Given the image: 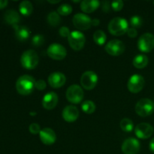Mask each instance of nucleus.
<instances>
[{"mask_svg":"<svg viewBox=\"0 0 154 154\" xmlns=\"http://www.w3.org/2000/svg\"><path fill=\"white\" fill-rule=\"evenodd\" d=\"M47 53L54 60H62L67 55V51L65 47L57 43L51 44L47 50Z\"/></svg>","mask_w":154,"mask_h":154,"instance_id":"1a4fd4ad","label":"nucleus"},{"mask_svg":"<svg viewBox=\"0 0 154 154\" xmlns=\"http://www.w3.org/2000/svg\"><path fill=\"white\" fill-rule=\"evenodd\" d=\"M100 4L98 0H84L81 2V8L85 13H92L100 6Z\"/></svg>","mask_w":154,"mask_h":154,"instance_id":"aec40b11","label":"nucleus"},{"mask_svg":"<svg viewBox=\"0 0 154 154\" xmlns=\"http://www.w3.org/2000/svg\"><path fill=\"white\" fill-rule=\"evenodd\" d=\"M74 26L80 30H87L92 26V19L83 13H78L74 15L72 19Z\"/></svg>","mask_w":154,"mask_h":154,"instance_id":"9b49d317","label":"nucleus"},{"mask_svg":"<svg viewBox=\"0 0 154 154\" xmlns=\"http://www.w3.org/2000/svg\"><path fill=\"white\" fill-rule=\"evenodd\" d=\"M8 4V2L7 0H0V9H2L5 8Z\"/></svg>","mask_w":154,"mask_h":154,"instance_id":"e433bc0d","label":"nucleus"},{"mask_svg":"<svg viewBox=\"0 0 154 154\" xmlns=\"http://www.w3.org/2000/svg\"><path fill=\"white\" fill-rule=\"evenodd\" d=\"M149 148L152 153H154V138H152L151 141H150V144H149Z\"/></svg>","mask_w":154,"mask_h":154,"instance_id":"4c0bfd02","label":"nucleus"},{"mask_svg":"<svg viewBox=\"0 0 154 154\" xmlns=\"http://www.w3.org/2000/svg\"><path fill=\"white\" fill-rule=\"evenodd\" d=\"M13 27L14 28L15 36H16V38L19 41L25 42V41H26L29 38L31 32H30L29 29L27 27L20 25L14 26Z\"/></svg>","mask_w":154,"mask_h":154,"instance_id":"412c9836","label":"nucleus"},{"mask_svg":"<svg viewBox=\"0 0 154 154\" xmlns=\"http://www.w3.org/2000/svg\"><path fill=\"white\" fill-rule=\"evenodd\" d=\"M48 23L52 26H57L61 23V17L57 11H51L47 17Z\"/></svg>","mask_w":154,"mask_h":154,"instance_id":"b1692460","label":"nucleus"},{"mask_svg":"<svg viewBox=\"0 0 154 154\" xmlns=\"http://www.w3.org/2000/svg\"><path fill=\"white\" fill-rule=\"evenodd\" d=\"M69 45L75 51H81L84 47L86 38L84 33L80 31H73L68 38Z\"/></svg>","mask_w":154,"mask_h":154,"instance_id":"423d86ee","label":"nucleus"},{"mask_svg":"<svg viewBox=\"0 0 154 154\" xmlns=\"http://www.w3.org/2000/svg\"><path fill=\"white\" fill-rule=\"evenodd\" d=\"M42 142L45 145H52L56 142L57 135L55 132L51 128H44L39 133Z\"/></svg>","mask_w":154,"mask_h":154,"instance_id":"dca6fc26","label":"nucleus"},{"mask_svg":"<svg viewBox=\"0 0 154 154\" xmlns=\"http://www.w3.org/2000/svg\"><path fill=\"white\" fill-rule=\"evenodd\" d=\"M74 2H80V1L79 0H78V1H73Z\"/></svg>","mask_w":154,"mask_h":154,"instance_id":"a19ab883","label":"nucleus"},{"mask_svg":"<svg viewBox=\"0 0 154 154\" xmlns=\"http://www.w3.org/2000/svg\"><path fill=\"white\" fill-rule=\"evenodd\" d=\"M58 96L54 92H50L45 95L42 99V105L47 110H52L58 103Z\"/></svg>","mask_w":154,"mask_h":154,"instance_id":"a211bd4d","label":"nucleus"},{"mask_svg":"<svg viewBox=\"0 0 154 154\" xmlns=\"http://www.w3.org/2000/svg\"><path fill=\"white\" fill-rule=\"evenodd\" d=\"M138 48L141 52L149 53L154 48V35L151 33L141 35L138 41Z\"/></svg>","mask_w":154,"mask_h":154,"instance_id":"0eeeda50","label":"nucleus"},{"mask_svg":"<svg viewBox=\"0 0 154 154\" xmlns=\"http://www.w3.org/2000/svg\"><path fill=\"white\" fill-rule=\"evenodd\" d=\"M66 82V77L63 73L55 72L51 73L48 77V83L53 88H60Z\"/></svg>","mask_w":154,"mask_h":154,"instance_id":"2eb2a0df","label":"nucleus"},{"mask_svg":"<svg viewBox=\"0 0 154 154\" xmlns=\"http://www.w3.org/2000/svg\"><path fill=\"white\" fill-rule=\"evenodd\" d=\"M153 127L147 123H141L135 126V135L140 139H147L153 134Z\"/></svg>","mask_w":154,"mask_h":154,"instance_id":"4468645a","label":"nucleus"},{"mask_svg":"<svg viewBox=\"0 0 154 154\" xmlns=\"http://www.w3.org/2000/svg\"><path fill=\"white\" fill-rule=\"evenodd\" d=\"M108 29L109 32L113 35L120 36L127 32L129 24L126 19L120 17H117L110 21Z\"/></svg>","mask_w":154,"mask_h":154,"instance_id":"f03ea898","label":"nucleus"},{"mask_svg":"<svg viewBox=\"0 0 154 154\" xmlns=\"http://www.w3.org/2000/svg\"><path fill=\"white\" fill-rule=\"evenodd\" d=\"M130 24L132 26V28H139L143 24L142 17L140 16H138V15H135V16L132 17L130 19Z\"/></svg>","mask_w":154,"mask_h":154,"instance_id":"c85d7f7f","label":"nucleus"},{"mask_svg":"<svg viewBox=\"0 0 154 154\" xmlns=\"http://www.w3.org/2000/svg\"><path fill=\"white\" fill-rule=\"evenodd\" d=\"M57 12L60 15L67 16L72 12V7L69 4H63L57 8Z\"/></svg>","mask_w":154,"mask_h":154,"instance_id":"cd10ccee","label":"nucleus"},{"mask_svg":"<svg viewBox=\"0 0 154 154\" xmlns=\"http://www.w3.org/2000/svg\"><path fill=\"white\" fill-rule=\"evenodd\" d=\"M29 130L33 135H36V134H39L41 132V128L38 123H32L29 126Z\"/></svg>","mask_w":154,"mask_h":154,"instance_id":"2f4dec72","label":"nucleus"},{"mask_svg":"<svg viewBox=\"0 0 154 154\" xmlns=\"http://www.w3.org/2000/svg\"><path fill=\"white\" fill-rule=\"evenodd\" d=\"M60 2V0H57V1H51V0H48V2L51 3V4H57Z\"/></svg>","mask_w":154,"mask_h":154,"instance_id":"ea45409f","label":"nucleus"},{"mask_svg":"<svg viewBox=\"0 0 154 154\" xmlns=\"http://www.w3.org/2000/svg\"><path fill=\"white\" fill-rule=\"evenodd\" d=\"M141 149L140 142L135 138H129L122 144L121 150L124 154H137Z\"/></svg>","mask_w":154,"mask_h":154,"instance_id":"ddd939ff","label":"nucleus"},{"mask_svg":"<svg viewBox=\"0 0 154 154\" xmlns=\"http://www.w3.org/2000/svg\"><path fill=\"white\" fill-rule=\"evenodd\" d=\"M120 126L123 132H130L133 130L134 124L132 120L129 118H123L122 119L120 123Z\"/></svg>","mask_w":154,"mask_h":154,"instance_id":"bb28decb","label":"nucleus"},{"mask_svg":"<svg viewBox=\"0 0 154 154\" xmlns=\"http://www.w3.org/2000/svg\"><path fill=\"white\" fill-rule=\"evenodd\" d=\"M79 117V111L74 105H68L63 109V117L66 122L73 123L76 121Z\"/></svg>","mask_w":154,"mask_h":154,"instance_id":"f3484780","label":"nucleus"},{"mask_svg":"<svg viewBox=\"0 0 154 154\" xmlns=\"http://www.w3.org/2000/svg\"><path fill=\"white\" fill-rule=\"evenodd\" d=\"M4 19L8 24L14 26L18 25L20 21V16L17 11L11 9V10H8L5 13Z\"/></svg>","mask_w":154,"mask_h":154,"instance_id":"6ab92c4d","label":"nucleus"},{"mask_svg":"<svg viewBox=\"0 0 154 154\" xmlns=\"http://www.w3.org/2000/svg\"><path fill=\"white\" fill-rule=\"evenodd\" d=\"M35 78L31 75H22L16 82L17 91L23 96L29 95L35 88Z\"/></svg>","mask_w":154,"mask_h":154,"instance_id":"f257e3e1","label":"nucleus"},{"mask_svg":"<svg viewBox=\"0 0 154 154\" xmlns=\"http://www.w3.org/2000/svg\"><path fill=\"white\" fill-rule=\"evenodd\" d=\"M71 32H70V29L66 26L60 27V30H59V34L63 38H66V37L69 38V36L70 35Z\"/></svg>","mask_w":154,"mask_h":154,"instance_id":"473e14b6","label":"nucleus"},{"mask_svg":"<svg viewBox=\"0 0 154 154\" xmlns=\"http://www.w3.org/2000/svg\"><path fill=\"white\" fill-rule=\"evenodd\" d=\"M19 11L23 16H29L33 11L32 4L31 2L26 0L21 2L19 5Z\"/></svg>","mask_w":154,"mask_h":154,"instance_id":"5701e85b","label":"nucleus"},{"mask_svg":"<svg viewBox=\"0 0 154 154\" xmlns=\"http://www.w3.org/2000/svg\"><path fill=\"white\" fill-rule=\"evenodd\" d=\"M39 62V57L34 50H28L23 53L20 57L21 65L25 69L32 70L37 67Z\"/></svg>","mask_w":154,"mask_h":154,"instance_id":"7ed1b4c3","label":"nucleus"},{"mask_svg":"<svg viewBox=\"0 0 154 154\" xmlns=\"http://www.w3.org/2000/svg\"><path fill=\"white\" fill-rule=\"evenodd\" d=\"M98 83V75L93 71H87L81 78V84L85 90H91Z\"/></svg>","mask_w":154,"mask_h":154,"instance_id":"6e6552de","label":"nucleus"},{"mask_svg":"<svg viewBox=\"0 0 154 154\" xmlns=\"http://www.w3.org/2000/svg\"><path fill=\"white\" fill-rule=\"evenodd\" d=\"M99 23H100V20L97 18H95V19L92 20V26H97L99 25Z\"/></svg>","mask_w":154,"mask_h":154,"instance_id":"58836bf2","label":"nucleus"},{"mask_svg":"<svg viewBox=\"0 0 154 154\" xmlns=\"http://www.w3.org/2000/svg\"><path fill=\"white\" fill-rule=\"evenodd\" d=\"M81 108H82V111L85 112L86 114H91L96 111V106L93 101L87 100L83 102L82 105H81Z\"/></svg>","mask_w":154,"mask_h":154,"instance_id":"a878e982","label":"nucleus"},{"mask_svg":"<svg viewBox=\"0 0 154 154\" xmlns=\"http://www.w3.org/2000/svg\"><path fill=\"white\" fill-rule=\"evenodd\" d=\"M45 37L42 35L38 34L32 38V44L35 47H40L45 43Z\"/></svg>","mask_w":154,"mask_h":154,"instance_id":"c756f323","label":"nucleus"},{"mask_svg":"<svg viewBox=\"0 0 154 154\" xmlns=\"http://www.w3.org/2000/svg\"><path fill=\"white\" fill-rule=\"evenodd\" d=\"M127 35L129 38H135L138 35V31L136 30V29L135 28H129L127 30Z\"/></svg>","mask_w":154,"mask_h":154,"instance_id":"c9c22d12","label":"nucleus"},{"mask_svg":"<svg viewBox=\"0 0 154 154\" xmlns=\"http://www.w3.org/2000/svg\"><path fill=\"white\" fill-rule=\"evenodd\" d=\"M148 57L145 54H138L133 59L132 64L136 69H144L148 64Z\"/></svg>","mask_w":154,"mask_h":154,"instance_id":"4be33fe9","label":"nucleus"},{"mask_svg":"<svg viewBox=\"0 0 154 154\" xmlns=\"http://www.w3.org/2000/svg\"><path fill=\"white\" fill-rule=\"evenodd\" d=\"M47 87V84L44 80H38L35 82V88L38 90H44Z\"/></svg>","mask_w":154,"mask_h":154,"instance_id":"72a5a7b5","label":"nucleus"},{"mask_svg":"<svg viewBox=\"0 0 154 154\" xmlns=\"http://www.w3.org/2000/svg\"><path fill=\"white\" fill-rule=\"evenodd\" d=\"M102 8L104 12L105 13H109L111 11V4L110 3L109 1H107V0H105V1L102 2Z\"/></svg>","mask_w":154,"mask_h":154,"instance_id":"f704fd0d","label":"nucleus"},{"mask_svg":"<svg viewBox=\"0 0 154 154\" xmlns=\"http://www.w3.org/2000/svg\"><path fill=\"white\" fill-rule=\"evenodd\" d=\"M111 8L115 11H119L123 9L124 2L122 0H116V1L111 2Z\"/></svg>","mask_w":154,"mask_h":154,"instance_id":"7c9ffc66","label":"nucleus"},{"mask_svg":"<svg viewBox=\"0 0 154 154\" xmlns=\"http://www.w3.org/2000/svg\"><path fill=\"white\" fill-rule=\"evenodd\" d=\"M93 40L98 45H103L106 42V34L102 30H97L93 34Z\"/></svg>","mask_w":154,"mask_h":154,"instance_id":"393cba45","label":"nucleus"},{"mask_svg":"<svg viewBox=\"0 0 154 154\" xmlns=\"http://www.w3.org/2000/svg\"><path fill=\"white\" fill-rule=\"evenodd\" d=\"M105 51L108 54L111 56H120L124 52L125 45L122 41L118 39H114L108 42L105 45Z\"/></svg>","mask_w":154,"mask_h":154,"instance_id":"f8f14e48","label":"nucleus"},{"mask_svg":"<svg viewBox=\"0 0 154 154\" xmlns=\"http://www.w3.org/2000/svg\"><path fill=\"white\" fill-rule=\"evenodd\" d=\"M145 81L144 77L140 75H133L129 78L127 83V87L129 92L132 93H138L144 88Z\"/></svg>","mask_w":154,"mask_h":154,"instance_id":"9d476101","label":"nucleus"},{"mask_svg":"<svg viewBox=\"0 0 154 154\" xmlns=\"http://www.w3.org/2000/svg\"><path fill=\"white\" fill-rule=\"evenodd\" d=\"M154 111V102L150 99H141L135 105V112L140 117L150 116Z\"/></svg>","mask_w":154,"mask_h":154,"instance_id":"20e7f679","label":"nucleus"},{"mask_svg":"<svg viewBox=\"0 0 154 154\" xmlns=\"http://www.w3.org/2000/svg\"><path fill=\"white\" fill-rule=\"evenodd\" d=\"M153 5H154V2H153Z\"/></svg>","mask_w":154,"mask_h":154,"instance_id":"79ce46f5","label":"nucleus"},{"mask_svg":"<svg viewBox=\"0 0 154 154\" xmlns=\"http://www.w3.org/2000/svg\"><path fill=\"white\" fill-rule=\"evenodd\" d=\"M84 90L78 84L71 85L66 90V96L69 102L73 104H78L84 99Z\"/></svg>","mask_w":154,"mask_h":154,"instance_id":"39448f33","label":"nucleus"}]
</instances>
